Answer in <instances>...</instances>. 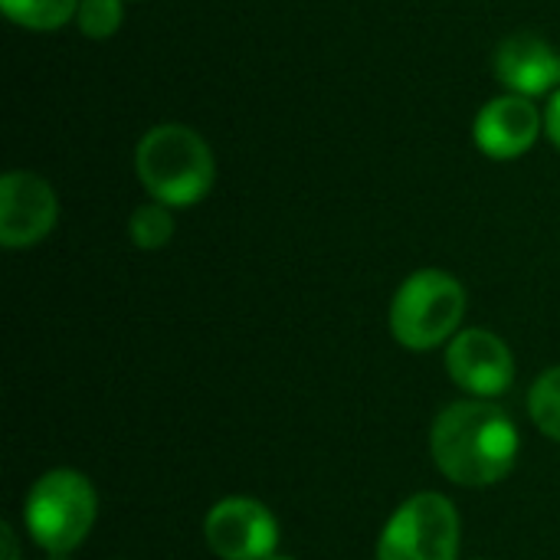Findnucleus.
Returning <instances> with one entry per match:
<instances>
[{
	"instance_id": "nucleus-1",
	"label": "nucleus",
	"mask_w": 560,
	"mask_h": 560,
	"mask_svg": "<svg viewBox=\"0 0 560 560\" xmlns=\"http://www.w3.org/2000/svg\"><path fill=\"white\" fill-rule=\"evenodd\" d=\"M522 436L515 420L489 400L469 397L440 410L430 430V453L436 469L466 489H489L502 482L518 459Z\"/></svg>"
},
{
	"instance_id": "nucleus-13",
	"label": "nucleus",
	"mask_w": 560,
	"mask_h": 560,
	"mask_svg": "<svg viewBox=\"0 0 560 560\" xmlns=\"http://www.w3.org/2000/svg\"><path fill=\"white\" fill-rule=\"evenodd\" d=\"M528 413L535 427L560 443V368L545 371L528 390Z\"/></svg>"
},
{
	"instance_id": "nucleus-5",
	"label": "nucleus",
	"mask_w": 560,
	"mask_h": 560,
	"mask_svg": "<svg viewBox=\"0 0 560 560\" xmlns=\"http://www.w3.org/2000/svg\"><path fill=\"white\" fill-rule=\"evenodd\" d=\"M377 560H459V515L440 492L410 495L384 525Z\"/></svg>"
},
{
	"instance_id": "nucleus-8",
	"label": "nucleus",
	"mask_w": 560,
	"mask_h": 560,
	"mask_svg": "<svg viewBox=\"0 0 560 560\" xmlns=\"http://www.w3.org/2000/svg\"><path fill=\"white\" fill-rule=\"evenodd\" d=\"M446 371L469 397L492 400L515 384V358L489 328H463L446 348Z\"/></svg>"
},
{
	"instance_id": "nucleus-17",
	"label": "nucleus",
	"mask_w": 560,
	"mask_h": 560,
	"mask_svg": "<svg viewBox=\"0 0 560 560\" xmlns=\"http://www.w3.org/2000/svg\"><path fill=\"white\" fill-rule=\"evenodd\" d=\"M269 560H299V558H292V555H272Z\"/></svg>"
},
{
	"instance_id": "nucleus-12",
	"label": "nucleus",
	"mask_w": 560,
	"mask_h": 560,
	"mask_svg": "<svg viewBox=\"0 0 560 560\" xmlns=\"http://www.w3.org/2000/svg\"><path fill=\"white\" fill-rule=\"evenodd\" d=\"M128 236L138 249L144 253H154V249H164L171 240H174V213L171 207L151 200V203H141L131 217H128Z\"/></svg>"
},
{
	"instance_id": "nucleus-4",
	"label": "nucleus",
	"mask_w": 560,
	"mask_h": 560,
	"mask_svg": "<svg viewBox=\"0 0 560 560\" xmlns=\"http://www.w3.org/2000/svg\"><path fill=\"white\" fill-rule=\"evenodd\" d=\"M98 518V492L89 476L75 469H49L43 472L23 502V522L30 538L46 555L75 551Z\"/></svg>"
},
{
	"instance_id": "nucleus-18",
	"label": "nucleus",
	"mask_w": 560,
	"mask_h": 560,
	"mask_svg": "<svg viewBox=\"0 0 560 560\" xmlns=\"http://www.w3.org/2000/svg\"><path fill=\"white\" fill-rule=\"evenodd\" d=\"M476 560H486V558H476Z\"/></svg>"
},
{
	"instance_id": "nucleus-9",
	"label": "nucleus",
	"mask_w": 560,
	"mask_h": 560,
	"mask_svg": "<svg viewBox=\"0 0 560 560\" xmlns=\"http://www.w3.org/2000/svg\"><path fill=\"white\" fill-rule=\"evenodd\" d=\"M541 131H545V112L535 105V98L512 95V92L489 98L472 121V141L492 161H515L528 154L541 138Z\"/></svg>"
},
{
	"instance_id": "nucleus-14",
	"label": "nucleus",
	"mask_w": 560,
	"mask_h": 560,
	"mask_svg": "<svg viewBox=\"0 0 560 560\" xmlns=\"http://www.w3.org/2000/svg\"><path fill=\"white\" fill-rule=\"evenodd\" d=\"M125 23V0H82L75 13V26L89 39H108Z\"/></svg>"
},
{
	"instance_id": "nucleus-2",
	"label": "nucleus",
	"mask_w": 560,
	"mask_h": 560,
	"mask_svg": "<svg viewBox=\"0 0 560 560\" xmlns=\"http://www.w3.org/2000/svg\"><path fill=\"white\" fill-rule=\"evenodd\" d=\"M135 174L151 200L164 207H194L213 190L217 158L197 128L184 121H161L138 141Z\"/></svg>"
},
{
	"instance_id": "nucleus-16",
	"label": "nucleus",
	"mask_w": 560,
	"mask_h": 560,
	"mask_svg": "<svg viewBox=\"0 0 560 560\" xmlns=\"http://www.w3.org/2000/svg\"><path fill=\"white\" fill-rule=\"evenodd\" d=\"M0 541H3V560H20V551H16V535L10 525L0 528Z\"/></svg>"
},
{
	"instance_id": "nucleus-6",
	"label": "nucleus",
	"mask_w": 560,
	"mask_h": 560,
	"mask_svg": "<svg viewBox=\"0 0 560 560\" xmlns=\"http://www.w3.org/2000/svg\"><path fill=\"white\" fill-rule=\"evenodd\" d=\"M203 538L220 560H269L279 548V522L262 502L230 495L207 512Z\"/></svg>"
},
{
	"instance_id": "nucleus-15",
	"label": "nucleus",
	"mask_w": 560,
	"mask_h": 560,
	"mask_svg": "<svg viewBox=\"0 0 560 560\" xmlns=\"http://www.w3.org/2000/svg\"><path fill=\"white\" fill-rule=\"evenodd\" d=\"M545 135L551 138V144L560 151V89L551 95V102L545 108Z\"/></svg>"
},
{
	"instance_id": "nucleus-7",
	"label": "nucleus",
	"mask_w": 560,
	"mask_h": 560,
	"mask_svg": "<svg viewBox=\"0 0 560 560\" xmlns=\"http://www.w3.org/2000/svg\"><path fill=\"white\" fill-rule=\"evenodd\" d=\"M59 220V197L36 171H7L0 177V243L30 249L43 243Z\"/></svg>"
},
{
	"instance_id": "nucleus-3",
	"label": "nucleus",
	"mask_w": 560,
	"mask_h": 560,
	"mask_svg": "<svg viewBox=\"0 0 560 560\" xmlns=\"http://www.w3.org/2000/svg\"><path fill=\"white\" fill-rule=\"evenodd\" d=\"M466 289L446 269H417L390 302V335L407 351H433L459 335Z\"/></svg>"
},
{
	"instance_id": "nucleus-10",
	"label": "nucleus",
	"mask_w": 560,
	"mask_h": 560,
	"mask_svg": "<svg viewBox=\"0 0 560 560\" xmlns=\"http://www.w3.org/2000/svg\"><path fill=\"white\" fill-rule=\"evenodd\" d=\"M492 72L512 95H555L560 89V49L538 33H512L495 46Z\"/></svg>"
},
{
	"instance_id": "nucleus-11",
	"label": "nucleus",
	"mask_w": 560,
	"mask_h": 560,
	"mask_svg": "<svg viewBox=\"0 0 560 560\" xmlns=\"http://www.w3.org/2000/svg\"><path fill=\"white\" fill-rule=\"evenodd\" d=\"M79 3L82 0H0L7 20L33 33H52L75 23Z\"/></svg>"
}]
</instances>
